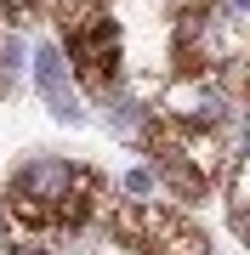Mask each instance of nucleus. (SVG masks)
I'll list each match as a JSON object with an SVG mask.
<instances>
[{"instance_id":"f257e3e1","label":"nucleus","mask_w":250,"mask_h":255,"mask_svg":"<svg viewBox=\"0 0 250 255\" xmlns=\"http://www.w3.org/2000/svg\"><path fill=\"white\" fill-rule=\"evenodd\" d=\"M102 210V176L68 159H28L17 176L6 182V210H0V227H6L11 250H57L68 233H80Z\"/></svg>"},{"instance_id":"f03ea898","label":"nucleus","mask_w":250,"mask_h":255,"mask_svg":"<svg viewBox=\"0 0 250 255\" xmlns=\"http://www.w3.org/2000/svg\"><path fill=\"white\" fill-rule=\"evenodd\" d=\"M148 153H154V170L165 176V187L182 199H199L228 170L222 125H199V119H176V114L148 119Z\"/></svg>"},{"instance_id":"7ed1b4c3","label":"nucleus","mask_w":250,"mask_h":255,"mask_svg":"<svg viewBox=\"0 0 250 255\" xmlns=\"http://www.w3.org/2000/svg\"><path fill=\"white\" fill-rule=\"evenodd\" d=\"M171 57L182 80H216V74H239V17H228L222 0H188L176 11V40Z\"/></svg>"},{"instance_id":"20e7f679","label":"nucleus","mask_w":250,"mask_h":255,"mask_svg":"<svg viewBox=\"0 0 250 255\" xmlns=\"http://www.w3.org/2000/svg\"><path fill=\"white\" fill-rule=\"evenodd\" d=\"M108 233L120 238L131 255H211L205 233L182 216V210L142 204V199H120V204H108Z\"/></svg>"},{"instance_id":"39448f33","label":"nucleus","mask_w":250,"mask_h":255,"mask_svg":"<svg viewBox=\"0 0 250 255\" xmlns=\"http://www.w3.org/2000/svg\"><path fill=\"white\" fill-rule=\"evenodd\" d=\"M63 46H68L63 63H74L80 85L114 91V80H120V28L102 11V0H74V6H63Z\"/></svg>"},{"instance_id":"423d86ee","label":"nucleus","mask_w":250,"mask_h":255,"mask_svg":"<svg viewBox=\"0 0 250 255\" xmlns=\"http://www.w3.org/2000/svg\"><path fill=\"white\" fill-rule=\"evenodd\" d=\"M34 85H40V97L51 102L57 119H80V91H74V80H68L63 46H40L34 51Z\"/></svg>"},{"instance_id":"0eeeda50","label":"nucleus","mask_w":250,"mask_h":255,"mask_svg":"<svg viewBox=\"0 0 250 255\" xmlns=\"http://www.w3.org/2000/svg\"><path fill=\"white\" fill-rule=\"evenodd\" d=\"M228 221L233 233H245V159L228 153Z\"/></svg>"},{"instance_id":"6e6552de","label":"nucleus","mask_w":250,"mask_h":255,"mask_svg":"<svg viewBox=\"0 0 250 255\" xmlns=\"http://www.w3.org/2000/svg\"><path fill=\"white\" fill-rule=\"evenodd\" d=\"M40 6L46 0H0V17L6 23H28V17H40Z\"/></svg>"},{"instance_id":"1a4fd4ad","label":"nucleus","mask_w":250,"mask_h":255,"mask_svg":"<svg viewBox=\"0 0 250 255\" xmlns=\"http://www.w3.org/2000/svg\"><path fill=\"white\" fill-rule=\"evenodd\" d=\"M148 182H154L148 170H131V176H125V187H131V193H148Z\"/></svg>"},{"instance_id":"9d476101","label":"nucleus","mask_w":250,"mask_h":255,"mask_svg":"<svg viewBox=\"0 0 250 255\" xmlns=\"http://www.w3.org/2000/svg\"><path fill=\"white\" fill-rule=\"evenodd\" d=\"M63 6H74V0H63Z\"/></svg>"}]
</instances>
